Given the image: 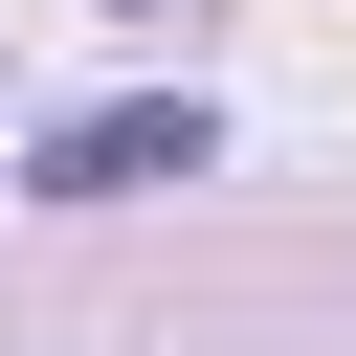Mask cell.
I'll use <instances>...</instances> for the list:
<instances>
[{"label":"cell","instance_id":"obj_1","mask_svg":"<svg viewBox=\"0 0 356 356\" xmlns=\"http://www.w3.org/2000/svg\"><path fill=\"white\" fill-rule=\"evenodd\" d=\"M178 156H200V111H89L44 178H67V200H134V178H178Z\"/></svg>","mask_w":356,"mask_h":356}]
</instances>
